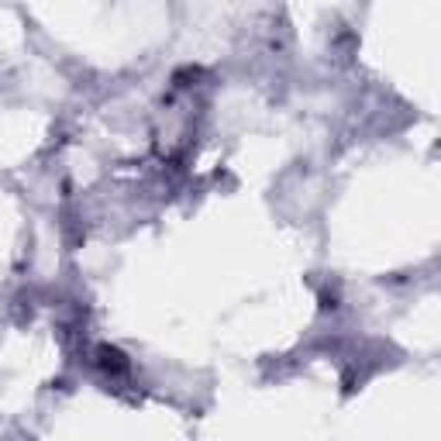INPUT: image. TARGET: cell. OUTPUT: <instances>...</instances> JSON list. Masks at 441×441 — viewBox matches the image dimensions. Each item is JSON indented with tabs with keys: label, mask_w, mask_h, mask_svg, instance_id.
Instances as JSON below:
<instances>
[{
	"label": "cell",
	"mask_w": 441,
	"mask_h": 441,
	"mask_svg": "<svg viewBox=\"0 0 441 441\" xmlns=\"http://www.w3.org/2000/svg\"><path fill=\"white\" fill-rule=\"evenodd\" d=\"M97 362L104 366V369H114V373H121V369H128V359L118 352V348L111 345H100L97 348Z\"/></svg>",
	"instance_id": "obj_1"
}]
</instances>
